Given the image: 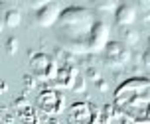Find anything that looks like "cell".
Here are the masks:
<instances>
[{
  "label": "cell",
  "mask_w": 150,
  "mask_h": 124,
  "mask_svg": "<svg viewBox=\"0 0 150 124\" xmlns=\"http://www.w3.org/2000/svg\"><path fill=\"white\" fill-rule=\"evenodd\" d=\"M95 10L89 6H65L57 20L55 36L63 49L73 55H87L89 53V36L97 24Z\"/></svg>",
  "instance_id": "6da1fadb"
},
{
  "label": "cell",
  "mask_w": 150,
  "mask_h": 124,
  "mask_svg": "<svg viewBox=\"0 0 150 124\" xmlns=\"http://www.w3.org/2000/svg\"><path fill=\"white\" fill-rule=\"evenodd\" d=\"M30 69L40 81H55L59 73V63L53 59V55H47L44 51H30Z\"/></svg>",
  "instance_id": "7a4b0ae2"
},
{
  "label": "cell",
  "mask_w": 150,
  "mask_h": 124,
  "mask_svg": "<svg viewBox=\"0 0 150 124\" xmlns=\"http://www.w3.org/2000/svg\"><path fill=\"white\" fill-rule=\"evenodd\" d=\"M36 104H38V108L44 114H47V116H59L63 112V108H65V95L59 93L57 89L47 87L38 95Z\"/></svg>",
  "instance_id": "3957f363"
},
{
  "label": "cell",
  "mask_w": 150,
  "mask_h": 124,
  "mask_svg": "<svg viewBox=\"0 0 150 124\" xmlns=\"http://www.w3.org/2000/svg\"><path fill=\"white\" fill-rule=\"evenodd\" d=\"M132 57L130 47L122 44V42H109V45L105 47V63L109 67H122L127 65Z\"/></svg>",
  "instance_id": "277c9868"
},
{
  "label": "cell",
  "mask_w": 150,
  "mask_h": 124,
  "mask_svg": "<svg viewBox=\"0 0 150 124\" xmlns=\"http://www.w3.org/2000/svg\"><path fill=\"white\" fill-rule=\"evenodd\" d=\"M101 108H97L93 102H73L69 106V124H91L93 116Z\"/></svg>",
  "instance_id": "5b68a950"
},
{
  "label": "cell",
  "mask_w": 150,
  "mask_h": 124,
  "mask_svg": "<svg viewBox=\"0 0 150 124\" xmlns=\"http://www.w3.org/2000/svg\"><path fill=\"white\" fill-rule=\"evenodd\" d=\"M61 12H63V8H61L59 2H45L44 6L36 12L34 18H36V24L40 28H50L53 24H57Z\"/></svg>",
  "instance_id": "8992f818"
},
{
  "label": "cell",
  "mask_w": 150,
  "mask_h": 124,
  "mask_svg": "<svg viewBox=\"0 0 150 124\" xmlns=\"http://www.w3.org/2000/svg\"><path fill=\"white\" fill-rule=\"evenodd\" d=\"M109 34H111V28H109V24L105 20H99L95 24V28L91 32L89 36V53H97V51L105 49L107 45H109Z\"/></svg>",
  "instance_id": "52a82bcc"
},
{
  "label": "cell",
  "mask_w": 150,
  "mask_h": 124,
  "mask_svg": "<svg viewBox=\"0 0 150 124\" xmlns=\"http://www.w3.org/2000/svg\"><path fill=\"white\" fill-rule=\"evenodd\" d=\"M136 16H138V12H136L134 4L132 2H122V4H119L117 12H115V20H117V24L120 28H125V26H130L134 22Z\"/></svg>",
  "instance_id": "ba28073f"
},
{
  "label": "cell",
  "mask_w": 150,
  "mask_h": 124,
  "mask_svg": "<svg viewBox=\"0 0 150 124\" xmlns=\"http://www.w3.org/2000/svg\"><path fill=\"white\" fill-rule=\"evenodd\" d=\"M79 69L77 67H59V73L53 81V89L55 87H61V89H73L75 85V79L79 77Z\"/></svg>",
  "instance_id": "9c48e42d"
},
{
  "label": "cell",
  "mask_w": 150,
  "mask_h": 124,
  "mask_svg": "<svg viewBox=\"0 0 150 124\" xmlns=\"http://www.w3.org/2000/svg\"><path fill=\"white\" fill-rule=\"evenodd\" d=\"M22 22V14L18 8H4V14H2V26L4 28H18Z\"/></svg>",
  "instance_id": "30bf717a"
},
{
  "label": "cell",
  "mask_w": 150,
  "mask_h": 124,
  "mask_svg": "<svg viewBox=\"0 0 150 124\" xmlns=\"http://www.w3.org/2000/svg\"><path fill=\"white\" fill-rule=\"evenodd\" d=\"M120 42L127 47H132V45H136L140 42V32L130 28V26H125V28H120Z\"/></svg>",
  "instance_id": "8fae6325"
},
{
  "label": "cell",
  "mask_w": 150,
  "mask_h": 124,
  "mask_svg": "<svg viewBox=\"0 0 150 124\" xmlns=\"http://www.w3.org/2000/svg\"><path fill=\"white\" fill-rule=\"evenodd\" d=\"M115 116H122V110L117 108L115 102H109V104L101 106V124H111V120Z\"/></svg>",
  "instance_id": "7c38bea8"
},
{
  "label": "cell",
  "mask_w": 150,
  "mask_h": 124,
  "mask_svg": "<svg viewBox=\"0 0 150 124\" xmlns=\"http://www.w3.org/2000/svg\"><path fill=\"white\" fill-rule=\"evenodd\" d=\"M136 12L142 22H150V0H136L134 2Z\"/></svg>",
  "instance_id": "4fadbf2b"
},
{
  "label": "cell",
  "mask_w": 150,
  "mask_h": 124,
  "mask_svg": "<svg viewBox=\"0 0 150 124\" xmlns=\"http://www.w3.org/2000/svg\"><path fill=\"white\" fill-rule=\"evenodd\" d=\"M91 8H93V10H101V12H109V10H115V12H117L119 4H117L115 0H97V2L91 4Z\"/></svg>",
  "instance_id": "5bb4252c"
},
{
  "label": "cell",
  "mask_w": 150,
  "mask_h": 124,
  "mask_svg": "<svg viewBox=\"0 0 150 124\" xmlns=\"http://www.w3.org/2000/svg\"><path fill=\"white\" fill-rule=\"evenodd\" d=\"M22 83H24V87H26V91L30 93L32 89H36V85H38V77L34 73H26L22 77Z\"/></svg>",
  "instance_id": "9a60e30c"
},
{
  "label": "cell",
  "mask_w": 150,
  "mask_h": 124,
  "mask_svg": "<svg viewBox=\"0 0 150 124\" xmlns=\"http://www.w3.org/2000/svg\"><path fill=\"white\" fill-rule=\"evenodd\" d=\"M85 79H91L93 83H97V81L103 79V77H101V71H99V67L97 65L87 67V69H85Z\"/></svg>",
  "instance_id": "2e32d148"
},
{
  "label": "cell",
  "mask_w": 150,
  "mask_h": 124,
  "mask_svg": "<svg viewBox=\"0 0 150 124\" xmlns=\"http://www.w3.org/2000/svg\"><path fill=\"white\" fill-rule=\"evenodd\" d=\"M4 51H6V55H14L16 51H18V37H8L6 44H4Z\"/></svg>",
  "instance_id": "e0dca14e"
},
{
  "label": "cell",
  "mask_w": 150,
  "mask_h": 124,
  "mask_svg": "<svg viewBox=\"0 0 150 124\" xmlns=\"http://www.w3.org/2000/svg\"><path fill=\"white\" fill-rule=\"evenodd\" d=\"M30 106V102H28V95H20V97H16L14 99V108L20 112V110H24V108H28Z\"/></svg>",
  "instance_id": "ac0fdd59"
},
{
  "label": "cell",
  "mask_w": 150,
  "mask_h": 124,
  "mask_svg": "<svg viewBox=\"0 0 150 124\" xmlns=\"http://www.w3.org/2000/svg\"><path fill=\"white\" fill-rule=\"evenodd\" d=\"M85 89H87V79H85V75H79V77L75 79L73 91L75 93H85Z\"/></svg>",
  "instance_id": "d6986e66"
},
{
  "label": "cell",
  "mask_w": 150,
  "mask_h": 124,
  "mask_svg": "<svg viewBox=\"0 0 150 124\" xmlns=\"http://www.w3.org/2000/svg\"><path fill=\"white\" fill-rule=\"evenodd\" d=\"M95 85H97V89H99V91H101V93H107V91H109V83H107L105 79L97 81V83H95Z\"/></svg>",
  "instance_id": "ffe728a7"
},
{
  "label": "cell",
  "mask_w": 150,
  "mask_h": 124,
  "mask_svg": "<svg viewBox=\"0 0 150 124\" xmlns=\"http://www.w3.org/2000/svg\"><path fill=\"white\" fill-rule=\"evenodd\" d=\"M142 63L150 69V49H146V51L142 53Z\"/></svg>",
  "instance_id": "44dd1931"
},
{
  "label": "cell",
  "mask_w": 150,
  "mask_h": 124,
  "mask_svg": "<svg viewBox=\"0 0 150 124\" xmlns=\"http://www.w3.org/2000/svg\"><path fill=\"white\" fill-rule=\"evenodd\" d=\"M6 93H8V83L2 81V95H6Z\"/></svg>",
  "instance_id": "7402d4cb"
},
{
  "label": "cell",
  "mask_w": 150,
  "mask_h": 124,
  "mask_svg": "<svg viewBox=\"0 0 150 124\" xmlns=\"http://www.w3.org/2000/svg\"><path fill=\"white\" fill-rule=\"evenodd\" d=\"M120 124H134V122H132V120H122Z\"/></svg>",
  "instance_id": "603a6c76"
},
{
  "label": "cell",
  "mask_w": 150,
  "mask_h": 124,
  "mask_svg": "<svg viewBox=\"0 0 150 124\" xmlns=\"http://www.w3.org/2000/svg\"><path fill=\"white\" fill-rule=\"evenodd\" d=\"M40 124H45V122H40Z\"/></svg>",
  "instance_id": "cb8c5ba5"
}]
</instances>
